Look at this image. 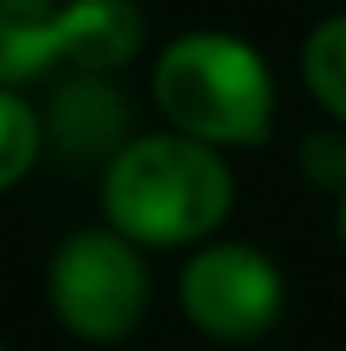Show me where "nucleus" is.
Listing matches in <instances>:
<instances>
[{
    "label": "nucleus",
    "instance_id": "obj_1",
    "mask_svg": "<svg viewBox=\"0 0 346 351\" xmlns=\"http://www.w3.org/2000/svg\"><path fill=\"white\" fill-rule=\"evenodd\" d=\"M232 209L228 162L180 133L123 143L105 167V219L133 247H185L209 237Z\"/></svg>",
    "mask_w": 346,
    "mask_h": 351
},
{
    "label": "nucleus",
    "instance_id": "obj_2",
    "mask_svg": "<svg viewBox=\"0 0 346 351\" xmlns=\"http://www.w3.org/2000/svg\"><path fill=\"white\" fill-rule=\"evenodd\" d=\"M157 105L180 138L251 147L271 133L275 86L261 53L232 34H180L157 58Z\"/></svg>",
    "mask_w": 346,
    "mask_h": 351
},
{
    "label": "nucleus",
    "instance_id": "obj_3",
    "mask_svg": "<svg viewBox=\"0 0 346 351\" xmlns=\"http://www.w3.org/2000/svg\"><path fill=\"white\" fill-rule=\"evenodd\" d=\"M48 299L66 332L86 342H119L147 313V266L114 228H86L58 247Z\"/></svg>",
    "mask_w": 346,
    "mask_h": 351
},
{
    "label": "nucleus",
    "instance_id": "obj_4",
    "mask_svg": "<svg viewBox=\"0 0 346 351\" xmlns=\"http://www.w3.org/2000/svg\"><path fill=\"white\" fill-rule=\"evenodd\" d=\"M180 308L219 342H251L280 318L285 280L266 252L247 242H214L180 271Z\"/></svg>",
    "mask_w": 346,
    "mask_h": 351
},
{
    "label": "nucleus",
    "instance_id": "obj_5",
    "mask_svg": "<svg viewBox=\"0 0 346 351\" xmlns=\"http://www.w3.org/2000/svg\"><path fill=\"white\" fill-rule=\"evenodd\" d=\"M48 128L58 138L62 157L76 162H114L128 133V100L119 95L105 76H71L66 86H58L53 105H48Z\"/></svg>",
    "mask_w": 346,
    "mask_h": 351
},
{
    "label": "nucleus",
    "instance_id": "obj_6",
    "mask_svg": "<svg viewBox=\"0 0 346 351\" xmlns=\"http://www.w3.org/2000/svg\"><path fill=\"white\" fill-rule=\"evenodd\" d=\"M143 43V14L128 0H71L62 10V62L86 76L114 71Z\"/></svg>",
    "mask_w": 346,
    "mask_h": 351
},
{
    "label": "nucleus",
    "instance_id": "obj_7",
    "mask_svg": "<svg viewBox=\"0 0 346 351\" xmlns=\"http://www.w3.org/2000/svg\"><path fill=\"white\" fill-rule=\"evenodd\" d=\"M62 62V10L53 0H0V86L34 81Z\"/></svg>",
    "mask_w": 346,
    "mask_h": 351
},
{
    "label": "nucleus",
    "instance_id": "obj_8",
    "mask_svg": "<svg viewBox=\"0 0 346 351\" xmlns=\"http://www.w3.org/2000/svg\"><path fill=\"white\" fill-rule=\"evenodd\" d=\"M304 81L313 100L346 123V14L323 19L304 43Z\"/></svg>",
    "mask_w": 346,
    "mask_h": 351
},
{
    "label": "nucleus",
    "instance_id": "obj_9",
    "mask_svg": "<svg viewBox=\"0 0 346 351\" xmlns=\"http://www.w3.org/2000/svg\"><path fill=\"white\" fill-rule=\"evenodd\" d=\"M38 143H43L38 114L14 90L0 86V190L29 176V167L38 162Z\"/></svg>",
    "mask_w": 346,
    "mask_h": 351
},
{
    "label": "nucleus",
    "instance_id": "obj_10",
    "mask_svg": "<svg viewBox=\"0 0 346 351\" xmlns=\"http://www.w3.org/2000/svg\"><path fill=\"white\" fill-rule=\"evenodd\" d=\"M299 171L308 176V185H318L323 195H346V138L342 133H313L299 147Z\"/></svg>",
    "mask_w": 346,
    "mask_h": 351
},
{
    "label": "nucleus",
    "instance_id": "obj_11",
    "mask_svg": "<svg viewBox=\"0 0 346 351\" xmlns=\"http://www.w3.org/2000/svg\"><path fill=\"white\" fill-rule=\"evenodd\" d=\"M337 237H342V247H346V195L337 199Z\"/></svg>",
    "mask_w": 346,
    "mask_h": 351
},
{
    "label": "nucleus",
    "instance_id": "obj_12",
    "mask_svg": "<svg viewBox=\"0 0 346 351\" xmlns=\"http://www.w3.org/2000/svg\"><path fill=\"white\" fill-rule=\"evenodd\" d=\"M0 351H5V342H0Z\"/></svg>",
    "mask_w": 346,
    "mask_h": 351
}]
</instances>
